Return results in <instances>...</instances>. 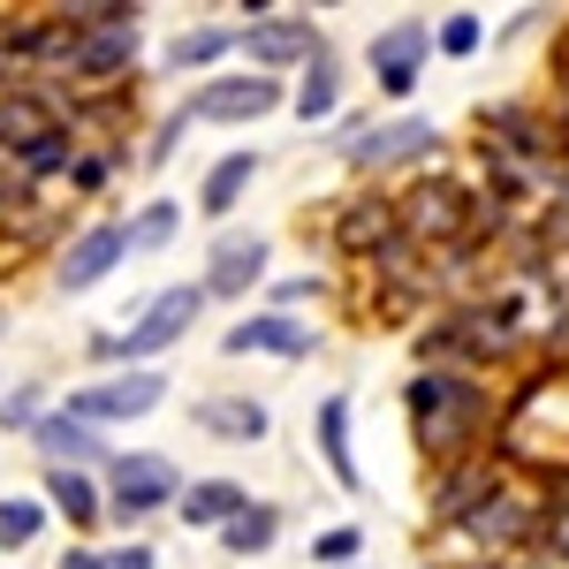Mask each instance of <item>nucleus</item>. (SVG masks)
<instances>
[{"mask_svg": "<svg viewBox=\"0 0 569 569\" xmlns=\"http://www.w3.org/2000/svg\"><path fill=\"white\" fill-rule=\"evenodd\" d=\"M463 547H479V555H525L531 539H547V501H539V486L531 479H509L493 501H479L463 525H448Z\"/></svg>", "mask_w": 569, "mask_h": 569, "instance_id": "nucleus-5", "label": "nucleus"}, {"mask_svg": "<svg viewBox=\"0 0 569 569\" xmlns=\"http://www.w3.org/2000/svg\"><path fill=\"white\" fill-rule=\"evenodd\" d=\"M114 168H122V152H84V160L69 168V190H77V198H91V190H107V176H114Z\"/></svg>", "mask_w": 569, "mask_h": 569, "instance_id": "nucleus-35", "label": "nucleus"}, {"mask_svg": "<svg viewBox=\"0 0 569 569\" xmlns=\"http://www.w3.org/2000/svg\"><path fill=\"white\" fill-rule=\"evenodd\" d=\"M228 53H236V31H228V23H190V31H176V39L160 46V69H168V77H198V84H206Z\"/></svg>", "mask_w": 569, "mask_h": 569, "instance_id": "nucleus-23", "label": "nucleus"}, {"mask_svg": "<svg viewBox=\"0 0 569 569\" xmlns=\"http://www.w3.org/2000/svg\"><path fill=\"white\" fill-rule=\"evenodd\" d=\"M0 388H8V380H0Z\"/></svg>", "mask_w": 569, "mask_h": 569, "instance_id": "nucleus-42", "label": "nucleus"}, {"mask_svg": "<svg viewBox=\"0 0 569 569\" xmlns=\"http://www.w3.org/2000/svg\"><path fill=\"white\" fill-rule=\"evenodd\" d=\"M46 509L53 517H69V531H91L107 525V479L99 471H61V463H46Z\"/></svg>", "mask_w": 569, "mask_h": 569, "instance_id": "nucleus-22", "label": "nucleus"}, {"mask_svg": "<svg viewBox=\"0 0 569 569\" xmlns=\"http://www.w3.org/2000/svg\"><path fill=\"white\" fill-rule=\"evenodd\" d=\"M236 53L251 61V77H305L311 61L327 53V39H319V23L311 16H297V8H281V16H266V23H243L236 31Z\"/></svg>", "mask_w": 569, "mask_h": 569, "instance_id": "nucleus-8", "label": "nucleus"}, {"mask_svg": "<svg viewBox=\"0 0 569 569\" xmlns=\"http://www.w3.org/2000/svg\"><path fill=\"white\" fill-rule=\"evenodd\" d=\"M46 410H53V402H46V380H8V388H0V426H8V433L31 440Z\"/></svg>", "mask_w": 569, "mask_h": 569, "instance_id": "nucleus-30", "label": "nucleus"}, {"mask_svg": "<svg viewBox=\"0 0 569 569\" xmlns=\"http://www.w3.org/2000/svg\"><path fill=\"white\" fill-rule=\"evenodd\" d=\"M0 335H8V319H0Z\"/></svg>", "mask_w": 569, "mask_h": 569, "instance_id": "nucleus-41", "label": "nucleus"}, {"mask_svg": "<svg viewBox=\"0 0 569 569\" xmlns=\"http://www.w3.org/2000/svg\"><path fill=\"white\" fill-rule=\"evenodd\" d=\"M509 479H517V471H509L501 448L463 456V463H440V471H433V525H463V517H471L479 501H493Z\"/></svg>", "mask_w": 569, "mask_h": 569, "instance_id": "nucleus-14", "label": "nucleus"}, {"mask_svg": "<svg viewBox=\"0 0 569 569\" xmlns=\"http://www.w3.org/2000/svg\"><path fill=\"white\" fill-rule=\"evenodd\" d=\"M327 243H335V259L350 266H380L388 251H402V213H395L388 190H350L335 220H327Z\"/></svg>", "mask_w": 569, "mask_h": 569, "instance_id": "nucleus-9", "label": "nucleus"}, {"mask_svg": "<svg viewBox=\"0 0 569 569\" xmlns=\"http://www.w3.org/2000/svg\"><path fill=\"white\" fill-rule=\"evenodd\" d=\"M251 501H259V493H251L243 479H190V486H182V501H176V517H182V531H213V539H220Z\"/></svg>", "mask_w": 569, "mask_h": 569, "instance_id": "nucleus-21", "label": "nucleus"}, {"mask_svg": "<svg viewBox=\"0 0 569 569\" xmlns=\"http://www.w3.org/2000/svg\"><path fill=\"white\" fill-rule=\"evenodd\" d=\"M357 555H365V531L357 525H327L311 539V562L319 569H357Z\"/></svg>", "mask_w": 569, "mask_h": 569, "instance_id": "nucleus-32", "label": "nucleus"}, {"mask_svg": "<svg viewBox=\"0 0 569 569\" xmlns=\"http://www.w3.org/2000/svg\"><path fill=\"white\" fill-rule=\"evenodd\" d=\"M342 160H350L357 176H395V168H426L440 160V130L433 114H380V122H365L350 144H335Z\"/></svg>", "mask_w": 569, "mask_h": 569, "instance_id": "nucleus-7", "label": "nucleus"}, {"mask_svg": "<svg viewBox=\"0 0 569 569\" xmlns=\"http://www.w3.org/2000/svg\"><path fill=\"white\" fill-rule=\"evenodd\" d=\"M539 547H547L555 562H569V501H562V509H547V539H539Z\"/></svg>", "mask_w": 569, "mask_h": 569, "instance_id": "nucleus-38", "label": "nucleus"}, {"mask_svg": "<svg viewBox=\"0 0 569 569\" xmlns=\"http://www.w3.org/2000/svg\"><path fill=\"white\" fill-rule=\"evenodd\" d=\"M289 114H297L305 130H319V122H335V114H342V61H335V53H319L305 77L289 84Z\"/></svg>", "mask_w": 569, "mask_h": 569, "instance_id": "nucleus-25", "label": "nucleus"}, {"mask_svg": "<svg viewBox=\"0 0 569 569\" xmlns=\"http://www.w3.org/2000/svg\"><path fill=\"white\" fill-rule=\"evenodd\" d=\"M84 160V137H77V114L69 122H53V130H39L23 152H16V168H23V182L39 190V182H53V176H69Z\"/></svg>", "mask_w": 569, "mask_h": 569, "instance_id": "nucleus-26", "label": "nucleus"}, {"mask_svg": "<svg viewBox=\"0 0 569 569\" xmlns=\"http://www.w3.org/2000/svg\"><path fill=\"white\" fill-rule=\"evenodd\" d=\"M402 410H410V433L418 448L440 463H463V456H486V433H493V388L479 372H448V365H418L402 380Z\"/></svg>", "mask_w": 569, "mask_h": 569, "instance_id": "nucleus-1", "label": "nucleus"}, {"mask_svg": "<svg viewBox=\"0 0 569 569\" xmlns=\"http://www.w3.org/2000/svg\"><path fill=\"white\" fill-rule=\"evenodd\" d=\"M31 448H39L46 463H61V471H107L114 463V448H107V433L99 426H84V418H69L61 402L39 418V433H31Z\"/></svg>", "mask_w": 569, "mask_h": 569, "instance_id": "nucleus-17", "label": "nucleus"}, {"mask_svg": "<svg viewBox=\"0 0 569 569\" xmlns=\"http://www.w3.org/2000/svg\"><path fill=\"white\" fill-rule=\"evenodd\" d=\"M251 182H259V152H220L206 182H198V213L206 220H228L243 198H251Z\"/></svg>", "mask_w": 569, "mask_h": 569, "instance_id": "nucleus-24", "label": "nucleus"}, {"mask_svg": "<svg viewBox=\"0 0 569 569\" xmlns=\"http://www.w3.org/2000/svg\"><path fill=\"white\" fill-rule=\"evenodd\" d=\"M273 539H281V501H251V509H243L236 525L220 531V547H228L236 562H259Z\"/></svg>", "mask_w": 569, "mask_h": 569, "instance_id": "nucleus-28", "label": "nucleus"}, {"mask_svg": "<svg viewBox=\"0 0 569 569\" xmlns=\"http://www.w3.org/2000/svg\"><path fill=\"white\" fill-rule=\"evenodd\" d=\"M190 122H213V130H243V122H266L273 107H289V84L281 77H206V84L182 99Z\"/></svg>", "mask_w": 569, "mask_h": 569, "instance_id": "nucleus-12", "label": "nucleus"}, {"mask_svg": "<svg viewBox=\"0 0 569 569\" xmlns=\"http://www.w3.org/2000/svg\"><path fill=\"white\" fill-rule=\"evenodd\" d=\"M350 395H327L319 410H311V448H319V463H327V479L342 486V493H357L365 486V463H357V440H350Z\"/></svg>", "mask_w": 569, "mask_h": 569, "instance_id": "nucleus-19", "label": "nucleus"}, {"mask_svg": "<svg viewBox=\"0 0 569 569\" xmlns=\"http://www.w3.org/2000/svg\"><path fill=\"white\" fill-rule=\"evenodd\" d=\"M46 525H53L46 493H0V555H23V547H39Z\"/></svg>", "mask_w": 569, "mask_h": 569, "instance_id": "nucleus-27", "label": "nucleus"}, {"mask_svg": "<svg viewBox=\"0 0 569 569\" xmlns=\"http://www.w3.org/2000/svg\"><path fill=\"white\" fill-rule=\"evenodd\" d=\"M297 305H327V281H319V273H289V281H273V311H297Z\"/></svg>", "mask_w": 569, "mask_h": 569, "instance_id": "nucleus-36", "label": "nucleus"}, {"mask_svg": "<svg viewBox=\"0 0 569 569\" xmlns=\"http://www.w3.org/2000/svg\"><path fill=\"white\" fill-rule=\"evenodd\" d=\"M190 426L220 448H251V440L273 433V410H266L259 395H198L190 402Z\"/></svg>", "mask_w": 569, "mask_h": 569, "instance_id": "nucleus-18", "label": "nucleus"}, {"mask_svg": "<svg viewBox=\"0 0 569 569\" xmlns=\"http://www.w3.org/2000/svg\"><path fill=\"white\" fill-rule=\"evenodd\" d=\"M137 61H144V23H107V31H69V61H61V99L77 107L84 91H130Z\"/></svg>", "mask_w": 569, "mask_h": 569, "instance_id": "nucleus-2", "label": "nucleus"}, {"mask_svg": "<svg viewBox=\"0 0 569 569\" xmlns=\"http://www.w3.org/2000/svg\"><path fill=\"white\" fill-rule=\"evenodd\" d=\"M168 402V372L160 365H130V372H99V380H77V388L61 395V410L69 418H84L99 433H114V426H137V418H152Z\"/></svg>", "mask_w": 569, "mask_h": 569, "instance_id": "nucleus-3", "label": "nucleus"}, {"mask_svg": "<svg viewBox=\"0 0 569 569\" xmlns=\"http://www.w3.org/2000/svg\"><path fill=\"white\" fill-rule=\"evenodd\" d=\"M53 569H107V547H84V539H77V547H61Z\"/></svg>", "mask_w": 569, "mask_h": 569, "instance_id": "nucleus-39", "label": "nucleus"}, {"mask_svg": "<svg viewBox=\"0 0 569 569\" xmlns=\"http://www.w3.org/2000/svg\"><path fill=\"white\" fill-rule=\"evenodd\" d=\"M395 213H402V243H410V251H418V243L463 251V243H471V220H479V198H471L463 182H418V190L395 198Z\"/></svg>", "mask_w": 569, "mask_h": 569, "instance_id": "nucleus-10", "label": "nucleus"}, {"mask_svg": "<svg viewBox=\"0 0 569 569\" xmlns=\"http://www.w3.org/2000/svg\"><path fill=\"white\" fill-rule=\"evenodd\" d=\"M426 61H433V23H426V16H395V23H380V31L365 39V69H372L380 99H395V107L418 91Z\"/></svg>", "mask_w": 569, "mask_h": 569, "instance_id": "nucleus-11", "label": "nucleus"}, {"mask_svg": "<svg viewBox=\"0 0 569 569\" xmlns=\"http://www.w3.org/2000/svg\"><path fill=\"white\" fill-rule=\"evenodd\" d=\"M479 46H486V16L479 8H448V16L433 23V53H448V61H471Z\"/></svg>", "mask_w": 569, "mask_h": 569, "instance_id": "nucleus-31", "label": "nucleus"}, {"mask_svg": "<svg viewBox=\"0 0 569 569\" xmlns=\"http://www.w3.org/2000/svg\"><path fill=\"white\" fill-rule=\"evenodd\" d=\"M122 228H130V259H152V251H168V243H176L182 206H176V198H144Z\"/></svg>", "mask_w": 569, "mask_h": 569, "instance_id": "nucleus-29", "label": "nucleus"}, {"mask_svg": "<svg viewBox=\"0 0 569 569\" xmlns=\"http://www.w3.org/2000/svg\"><path fill=\"white\" fill-rule=\"evenodd\" d=\"M77 107L61 99V91H46V84H16V91H0V144L8 152H23L39 130H53V122H69Z\"/></svg>", "mask_w": 569, "mask_h": 569, "instance_id": "nucleus-20", "label": "nucleus"}, {"mask_svg": "<svg viewBox=\"0 0 569 569\" xmlns=\"http://www.w3.org/2000/svg\"><path fill=\"white\" fill-rule=\"evenodd\" d=\"M182 137H190V107H176V114H160V130H152V144H144V168H168Z\"/></svg>", "mask_w": 569, "mask_h": 569, "instance_id": "nucleus-33", "label": "nucleus"}, {"mask_svg": "<svg viewBox=\"0 0 569 569\" xmlns=\"http://www.w3.org/2000/svg\"><path fill=\"white\" fill-rule=\"evenodd\" d=\"M122 259H130V228H122V220H91V228H77V236L53 251V289H61V297H91Z\"/></svg>", "mask_w": 569, "mask_h": 569, "instance_id": "nucleus-13", "label": "nucleus"}, {"mask_svg": "<svg viewBox=\"0 0 569 569\" xmlns=\"http://www.w3.org/2000/svg\"><path fill=\"white\" fill-rule=\"evenodd\" d=\"M311 342H319V335H311L305 311H273V305L243 311V319L220 335V350H228V357H311Z\"/></svg>", "mask_w": 569, "mask_h": 569, "instance_id": "nucleus-16", "label": "nucleus"}, {"mask_svg": "<svg viewBox=\"0 0 569 569\" xmlns=\"http://www.w3.org/2000/svg\"><path fill=\"white\" fill-rule=\"evenodd\" d=\"M107 569H160V547L152 539H122V547H107Z\"/></svg>", "mask_w": 569, "mask_h": 569, "instance_id": "nucleus-37", "label": "nucleus"}, {"mask_svg": "<svg viewBox=\"0 0 569 569\" xmlns=\"http://www.w3.org/2000/svg\"><path fill=\"white\" fill-rule=\"evenodd\" d=\"M206 305H213V297H206L198 281H176V289H160V297H144L137 319L122 327V372H130V365H160L176 342H190V327L206 319Z\"/></svg>", "mask_w": 569, "mask_h": 569, "instance_id": "nucleus-6", "label": "nucleus"}, {"mask_svg": "<svg viewBox=\"0 0 569 569\" xmlns=\"http://www.w3.org/2000/svg\"><path fill=\"white\" fill-rule=\"evenodd\" d=\"M266 259H273V243L266 236H213V251H206V273H198V289L213 297V305H243L251 289L266 281Z\"/></svg>", "mask_w": 569, "mask_h": 569, "instance_id": "nucleus-15", "label": "nucleus"}, {"mask_svg": "<svg viewBox=\"0 0 569 569\" xmlns=\"http://www.w3.org/2000/svg\"><path fill=\"white\" fill-rule=\"evenodd\" d=\"M182 501V471L168 456H152V448H122L114 463H107V525H152V517H168Z\"/></svg>", "mask_w": 569, "mask_h": 569, "instance_id": "nucleus-4", "label": "nucleus"}, {"mask_svg": "<svg viewBox=\"0 0 569 569\" xmlns=\"http://www.w3.org/2000/svg\"><path fill=\"white\" fill-rule=\"evenodd\" d=\"M31 198H39V190L23 182V168H16V152L0 144V220H8V213H31Z\"/></svg>", "mask_w": 569, "mask_h": 569, "instance_id": "nucleus-34", "label": "nucleus"}, {"mask_svg": "<svg viewBox=\"0 0 569 569\" xmlns=\"http://www.w3.org/2000/svg\"><path fill=\"white\" fill-rule=\"evenodd\" d=\"M555 84H562V107H569V31L555 39Z\"/></svg>", "mask_w": 569, "mask_h": 569, "instance_id": "nucleus-40", "label": "nucleus"}]
</instances>
